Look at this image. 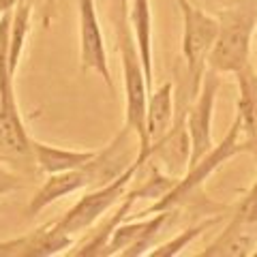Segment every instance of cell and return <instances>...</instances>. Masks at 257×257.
<instances>
[{
	"mask_svg": "<svg viewBox=\"0 0 257 257\" xmlns=\"http://www.w3.org/2000/svg\"><path fill=\"white\" fill-rule=\"evenodd\" d=\"M13 11L0 15V159L18 165L26 174L35 172L32 138L26 131L15 99V73L9 69V28Z\"/></svg>",
	"mask_w": 257,
	"mask_h": 257,
	"instance_id": "obj_1",
	"label": "cell"
},
{
	"mask_svg": "<svg viewBox=\"0 0 257 257\" xmlns=\"http://www.w3.org/2000/svg\"><path fill=\"white\" fill-rule=\"evenodd\" d=\"M116 39H118L120 64H122V82H124V126H128L135 133V138H138V159L146 163L152 157L150 144L146 138L148 86L126 13H120L116 20Z\"/></svg>",
	"mask_w": 257,
	"mask_h": 257,
	"instance_id": "obj_2",
	"label": "cell"
},
{
	"mask_svg": "<svg viewBox=\"0 0 257 257\" xmlns=\"http://www.w3.org/2000/svg\"><path fill=\"white\" fill-rule=\"evenodd\" d=\"M216 20H219V35L208 56V69L219 75H236L238 71L251 64L248 56L257 26V0H244L242 5L221 9Z\"/></svg>",
	"mask_w": 257,
	"mask_h": 257,
	"instance_id": "obj_3",
	"label": "cell"
},
{
	"mask_svg": "<svg viewBox=\"0 0 257 257\" xmlns=\"http://www.w3.org/2000/svg\"><path fill=\"white\" fill-rule=\"evenodd\" d=\"M246 152V144L242 142V135H240V122L238 118H234V122L227 128L225 138L214 144V146L206 152V155L187 167V174L182 176L180 180H176L174 187L163 193L155 204H152L148 210H144L142 214H152V212H161V210H172V208H178L189 199V195H193L195 191H202L204 184L208 180V176L214 174L225 161L234 159L236 155H242ZM140 214V216H142Z\"/></svg>",
	"mask_w": 257,
	"mask_h": 257,
	"instance_id": "obj_4",
	"label": "cell"
},
{
	"mask_svg": "<svg viewBox=\"0 0 257 257\" xmlns=\"http://www.w3.org/2000/svg\"><path fill=\"white\" fill-rule=\"evenodd\" d=\"M176 5L182 13V56L191 79V92L195 96L208 69V56L219 35V20L195 7L191 0H176Z\"/></svg>",
	"mask_w": 257,
	"mask_h": 257,
	"instance_id": "obj_5",
	"label": "cell"
},
{
	"mask_svg": "<svg viewBox=\"0 0 257 257\" xmlns=\"http://www.w3.org/2000/svg\"><path fill=\"white\" fill-rule=\"evenodd\" d=\"M144 165V161H135V163L128 167L124 174H120L118 178H114L107 184H101V187H94L77 199V204H73L64 212L56 223V227L69 236H75L79 231H84L88 227L101 219L111 206H116L120 199L124 197V193L128 189V184L133 182L135 174L140 172V167Z\"/></svg>",
	"mask_w": 257,
	"mask_h": 257,
	"instance_id": "obj_6",
	"label": "cell"
},
{
	"mask_svg": "<svg viewBox=\"0 0 257 257\" xmlns=\"http://www.w3.org/2000/svg\"><path fill=\"white\" fill-rule=\"evenodd\" d=\"M219 86H221V75L206 69L202 84H199V90L195 94V101H193V105L187 114V122H184V131H187V142H189L187 167L197 163L214 146L212 114H214V101H216Z\"/></svg>",
	"mask_w": 257,
	"mask_h": 257,
	"instance_id": "obj_7",
	"label": "cell"
},
{
	"mask_svg": "<svg viewBox=\"0 0 257 257\" xmlns=\"http://www.w3.org/2000/svg\"><path fill=\"white\" fill-rule=\"evenodd\" d=\"M174 212H176V208H172V210L152 212V216L142 214L140 219H135V221L124 219L122 223H118V227L114 229V234L109 238L105 257H111V255H122V257L148 255V251L159 240L161 231H163L167 227V223L174 219Z\"/></svg>",
	"mask_w": 257,
	"mask_h": 257,
	"instance_id": "obj_8",
	"label": "cell"
},
{
	"mask_svg": "<svg viewBox=\"0 0 257 257\" xmlns=\"http://www.w3.org/2000/svg\"><path fill=\"white\" fill-rule=\"evenodd\" d=\"M79 11V60L84 71L99 73L105 86L114 92V79H111L105 39H103L99 13H96V0H77Z\"/></svg>",
	"mask_w": 257,
	"mask_h": 257,
	"instance_id": "obj_9",
	"label": "cell"
},
{
	"mask_svg": "<svg viewBox=\"0 0 257 257\" xmlns=\"http://www.w3.org/2000/svg\"><path fill=\"white\" fill-rule=\"evenodd\" d=\"M73 244V236L64 234L56 223H47L24 236L0 240V257H54Z\"/></svg>",
	"mask_w": 257,
	"mask_h": 257,
	"instance_id": "obj_10",
	"label": "cell"
},
{
	"mask_svg": "<svg viewBox=\"0 0 257 257\" xmlns=\"http://www.w3.org/2000/svg\"><path fill=\"white\" fill-rule=\"evenodd\" d=\"M92 187V180H90V174L88 170L82 167H75V170H69V172H58V174H47V180L39 187V191L32 195L30 204L26 208V214L28 216H37L39 212H43L47 206H52L54 202L67 197V195H73L77 191H84V189H90Z\"/></svg>",
	"mask_w": 257,
	"mask_h": 257,
	"instance_id": "obj_11",
	"label": "cell"
},
{
	"mask_svg": "<svg viewBox=\"0 0 257 257\" xmlns=\"http://www.w3.org/2000/svg\"><path fill=\"white\" fill-rule=\"evenodd\" d=\"M174 128V84L165 82L152 88L146 101V138L152 155Z\"/></svg>",
	"mask_w": 257,
	"mask_h": 257,
	"instance_id": "obj_12",
	"label": "cell"
},
{
	"mask_svg": "<svg viewBox=\"0 0 257 257\" xmlns=\"http://www.w3.org/2000/svg\"><path fill=\"white\" fill-rule=\"evenodd\" d=\"M238 122H240V135L246 144V152H251L257 161V75L253 67L248 64L246 69L238 71Z\"/></svg>",
	"mask_w": 257,
	"mask_h": 257,
	"instance_id": "obj_13",
	"label": "cell"
},
{
	"mask_svg": "<svg viewBox=\"0 0 257 257\" xmlns=\"http://www.w3.org/2000/svg\"><path fill=\"white\" fill-rule=\"evenodd\" d=\"M140 197H146L144 184L140 189H133L131 193H124V197L120 199V206L116 208V212L111 214L105 223H101V227L96 229L88 240H84L75 251H71V255H75V257H105L109 238H111V234H114V229L118 227V223H122L126 219V214L131 212L133 204L138 202Z\"/></svg>",
	"mask_w": 257,
	"mask_h": 257,
	"instance_id": "obj_14",
	"label": "cell"
},
{
	"mask_svg": "<svg viewBox=\"0 0 257 257\" xmlns=\"http://www.w3.org/2000/svg\"><path fill=\"white\" fill-rule=\"evenodd\" d=\"M255 240H257V229L246 227V225H242L231 216L227 227L221 231L219 238L212 240L199 253V257H244L253 253Z\"/></svg>",
	"mask_w": 257,
	"mask_h": 257,
	"instance_id": "obj_15",
	"label": "cell"
},
{
	"mask_svg": "<svg viewBox=\"0 0 257 257\" xmlns=\"http://www.w3.org/2000/svg\"><path fill=\"white\" fill-rule=\"evenodd\" d=\"M30 146H32V157H35V165L45 174H58V172H69V170H75V167H82L96 152V150L58 148L39 140H32Z\"/></svg>",
	"mask_w": 257,
	"mask_h": 257,
	"instance_id": "obj_16",
	"label": "cell"
},
{
	"mask_svg": "<svg viewBox=\"0 0 257 257\" xmlns=\"http://www.w3.org/2000/svg\"><path fill=\"white\" fill-rule=\"evenodd\" d=\"M131 32L135 47L140 52V60L146 75L148 92L152 90V9L150 0H133L131 9Z\"/></svg>",
	"mask_w": 257,
	"mask_h": 257,
	"instance_id": "obj_17",
	"label": "cell"
},
{
	"mask_svg": "<svg viewBox=\"0 0 257 257\" xmlns=\"http://www.w3.org/2000/svg\"><path fill=\"white\" fill-rule=\"evenodd\" d=\"M30 20H32V5L30 0H20L11 15V28H9V69L18 71V64L22 60L24 45L30 35Z\"/></svg>",
	"mask_w": 257,
	"mask_h": 257,
	"instance_id": "obj_18",
	"label": "cell"
},
{
	"mask_svg": "<svg viewBox=\"0 0 257 257\" xmlns=\"http://www.w3.org/2000/svg\"><path fill=\"white\" fill-rule=\"evenodd\" d=\"M221 219H223V214H216V216H210V219L199 221L197 225H193V227L180 231V234H176L172 240H167V242H163L161 246H157L155 251H148V255H150V257H174V255H178V253H182L184 248H187V246L193 242V240L202 236L206 229L214 227V225L219 223Z\"/></svg>",
	"mask_w": 257,
	"mask_h": 257,
	"instance_id": "obj_19",
	"label": "cell"
},
{
	"mask_svg": "<svg viewBox=\"0 0 257 257\" xmlns=\"http://www.w3.org/2000/svg\"><path fill=\"white\" fill-rule=\"evenodd\" d=\"M231 216L242 225H246V227L257 229V180H255L253 187L248 189V193L242 197V202L238 204V208Z\"/></svg>",
	"mask_w": 257,
	"mask_h": 257,
	"instance_id": "obj_20",
	"label": "cell"
},
{
	"mask_svg": "<svg viewBox=\"0 0 257 257\" xmlns=\"http://www.w3.org/2000/svg\"><path fill=\"white\" fill-rule=\"evenodd\" d=\"M24 187V178L18 176L15 172L7 170L3 165V159H0V195H5V193H11V191H18Z\"/></svg>",
	"mask_w": 257,
	"mask_h": 257,
	"instance_id": "obj_21",
	"label": "cell"
},
{
	"mask_svg": "<svg viewBox=\"0 0 257 257\" xmlns=\"http://www.w3.org/2000/svg\"><path fill=\"white\" fill-rule=\"evenodd\" d=\"M18 3H20V0H0V15L13 11L15 7H18Z\"/></svg>",
	"mask_w": 257,
	"mask_h": 257,
	"instance_id": "obj_22",
	"label": "cell"
},
{
	"mask_svg": "<svg viewBox=\"0 0 257 257\" xmlns=\"http://www.w3.org/2000/svg\"><path fill=\"white\" fill-rule=\"evenodd\" d=\"M128 0H120V13H126L128 15Z\"/></svg>",
	"mask_w": 257,
	"mask_h": 257,
	"instance_id": "obj_23",
	"label": "cell"
},
{
	"mask_svg": "<svg viewBox=\"0 0 257 257\" xmlns=\"http://www.w3.org/2000/svg\"><path fill=\"white\" fill-rule=\"evenodd\" d=\"M253 37H255V43H257V26H255V32H253ZM253 71H255V75H257V67H255Z\"/></svg>",
	"mask_w": 257,
	"mask_h": 257,
	"instance_id": "obj_24",
	"label": "cell"
},
{
	"mask_svg": "<svg viewBox=\"0 0 257 257\" xmlns=\"http://www.w3.org/2000/svg\"><path fill=\"white\" fill-rule=\"evenodd\" d=\"M251 255H253V257H257V246L253 248V253H251Z\"/></svg>",
	"mask_w": 257,
	"mask_h": 257,
	"instance_id": "obj_25",
	"label": "cell"
}]
</instances>
